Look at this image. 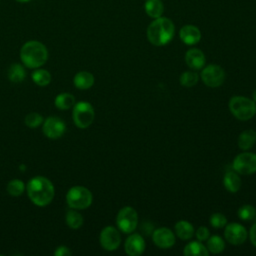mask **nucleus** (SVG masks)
<instances>
[{
    "label": "nucleus",
    "instance_id": "f257e3e1",
    "mask_svg": "<svg viewBox=\"0 0 256 256\" xmlns=\"http://www.w3.org/2000/svg\"><path fill=\"white\" fill-rule=\"evenodd\" d=\"M26 190L31 202L40 207L50 204L55 196L53 183L44 176H36L30 179Z\"/></svg>",
    "mask_w": 256,
    "mask_h": 256
},
{
    "label": "nucleus",
    "instance_id": "f03ea898",
    "mask_svg": "<svg viewBox=\"0 0 256 256\" xmlns=\"http://www.w3.org/2000/svg\"><path fill=\"white\" fill-rule=\"evenodd\" d=\"M174 33L175 25L173 21L163 16L154 19L146 30L147 39L154 46H164L168 44L173 39Z\"/></svg>",
    "mask_w": 256,
    "mask_h": 256
},
{
    "label": "nucleus",
    "instance_id": "7ed1b4c3",
    "mask_svg": "<svg viewBox=\"0 0 256 256\" xmlns=\"http://www.w3.org/2000/svg\"><path fill=\"white\" fill-rule=\"evenodd\" d=\"M46 46L37 40H30L23 44L20 50V59L24 66L31 69L40 68L48 60Z\"/></svg>",
    "mask_w": 256,
    "mask_h": 256
},
{
    "label": "nucleus",
    "instance_id": "20e7f679",
    "mask_svg": "<svg viewBox=\"0 0 256 256\" xmlns=\"http://www.w3.org/2000/svg\"><path fill=\"white\" fill-rule=\"evenodd\" d=\"M229 109L234 117L246 121L256 114V103L244 96H233L229 101Z\"/></svg>",
    "mask_w": 256,
    "mask_h": 256
},
{
    "label": "nucleus",
    "instance_id": "39448f33",
    "mask_svg": "<svg viewBox=\"0 0 256 256\" xmlns=\"http://www.w3.org/2000/svg\"><path fill=\"white\" fill-rule=\"evenodd\" d=\"M93 201L91 191L84 186H73L66 194V202L72 209L83 210L88 208Z\"/></svg>",
    "mask_w": 256,
    "mask_h": 256
},
{
    "label": "nucleus",
    "instance_id": "423d86ee",
    "mask_svg": "<svg viewBox=\"0 0 256 256\" xmlns=\"http://www.w3.org/2000/svg\"><path fill=\"white\" fill-rule=\"evenodd\" d=\"M72 118L75 125L80 129L89 127L95 117L93 106L87 101H79L72 107Z\"/></svg>",
    "mask_w": 256,
    "mask_h": 256
},
{
    "label": "nucleus",
    "instance_id": "0eeeda50",
    "mask_svg": "<svg viewBox=\"0 0 256 256\" xmlns=\"http://www.w3.org/2000/svg\"><path fill=\"white\" fill-rule=\"evenodd\" d=\"M116 224L121 232L125 234L132 233L138 225V214L136 210L131 206L121 208L116 216Z\"/></svg>",
    "mask_w": 256,
    "mask_h": 256
},
{
    "label": "nucleus",
    "instance_id": "6e6552de",
    "mask_svg": "<svg viewBox=\"0 0 256 256\" xmlns=\"http://www.w3.org/2000/svg\"><path fill=\"white\" fill-rule=\"evenodd\" d=\"M225 76L224 69L216 64H209L205 66L200 75L202 82L211 88H216L222 85L225 80Z\"/></svg>",
    "mask_w": 256,
    "mask_h": 256
},
{
    "label": "nucleus",
    "instance_id": "1a4fd4ad",
    "mask_svg": "<svg viewBox=\"0 0 256 256\" xmlns=\"http://www.w3.org/2000/svg\"><path fill=\"white\" fill-rule=\"evenodd\" d=\"M232 167L235 172L242 175H250L256 172V154L243 152L238 154L234 160Z\"/></svg>",
    "mask_w": 256,
    "mask_h": 256
},
{
    "label": "nucleus",
    "instance_id": "9d476101",
    "mask_svg": "<svg viewBox=\"0 0 256 256\" xmlns=\"http://www.w3.org/2000/svg\"><path fill=\"white\" fill-rule=\"evenodd\" d=\"M99 241L103 249L107 251H114L118 249L121 244V235L115 227L106 226L100 232Z\"/></svg>",
    "mask_w": 256,
    "mask_h": 256
},
{
    "label": "nucleus",
    "instance_id": "9b49d317",
    "mask_svg": "<svg viewBox=\"0 0 256 256\" xmlns=\"http://www.w3.org/2000/svg\"><path fill=\"white\" fill-rule=\"evenodd\" d=\"M43 133L47 138L58 139L66 131L65 122L56 116H50L43 121Z\"/></svg>",
    "mask_w": 256,
    "mask_h": 256
},
{
    "label": "nucleus",
    "instance_id": "f8f14e48",
    "mask_svg": "<svg viewBox=\"0 0 256 256\" xmlns=\"http://www.w3.org/2000/svg\"><path fill=\"white\" fill-rule=\"evenodd\" d=\"M224 236L230 244L240 245L246 241L248 232L243 225L232 222L225 225Z\"/></svg>",
    "mask_w": 256,
    "mask_h": 256
},
{
    "label": "nucleus",
    "instance_id": "ddd939ff",
    "mask_svg": "<svg viewBox=\"0 0 256 256\" xmlns=\"http://www.w3.org/2000/svg\"><path fill=\"white\" fill-rule=\"evenodd\" d=\"M153 243L161 249H169L175 244V235L171 229L167 227H160L152 233Z\"/></svg>",
    "mask_w": 256,
    "mask_h": 256
},
{
    "label": "nucleus",
    "instance_id": "4468645a",
    "mask_svg": "<svg viewBox=\"0 0 256 256\" xmlns=\"http://www.w3.org/2000/svg\"><path fill=\"white\" fill-rule=\"evenodd\" d=\"M146 247L144 238L138 233H132L125 241L124 248L125 252L129 256H139L141 255Z\"/></svg>",
    "mask_w": 256,
    "mask_h": 256
},
{
    "label": "nucleus",
    "instance_id": "2eb2a0df",
    "mask_svg": "<svg viewBox=\"0 0 256 256\" xmlns=\"http://www.w3.org/2000/svg\"><path fill=\"white\" fill-rule=\"evenodd\" d=\"M179 37L184 44L192 46L197 44L201 40V31L197 26L187 24L180 29Z\"/></svg>",
    "mask_w": 256,
    "mask_h": 256
},
{
    "label": "nucleus",
    "instance_id": "dca6fc26",
    "mask_svg": "<svg viewBox=\"0 0 256 256\" xmlns=\"http://www.w3.org/2000/svg\"><path fill=\"white\" fill-rule=\"evenodd\" d=\"M185 62L192 70H199L204 67L206 58L204 53L198 48H191L185 53Z\"/></svg>",
    "mask_w": 256,
    "mask_h": 256
},
{
    "label": "nucleus",
    "instance_id": "f3484780",
    "mask_svg": "<svg viewBox=\"0 0 256 256\" xmlns=\"http://www.w3.org/2000/svg\"><path fill=\"white\" fill-rule=\"evenodd\" d=\"M73 83L76 88L80 90H87L93 86L94 76L88 71H79L74 76Z\"/></svg>",
    "mask_w": 256,
    "mask_h": 256
},
{
    "label": "nucleus",
    "instance_id": "a211bd4d",
    "mask_svg": "<svg viewBox=\"0 0 256 256\" xmlns=\"http://www.w3.org/2000/svg\"><path fill=\"white\" fill-rule=\"evenodd\" d=\"M144 10L150 18L156 19L163 15L164 4L162 0H145Z\"/></svg>",
    "mask_w": 256,
    "mask_h": 256
},
{
    "label": "nucleus",
    "instance_id": "6ab92c4d",
    "mask_svg": "<svg viewBox=\"0 0 256 256\" xmlns=\"http://www.w3.org/2000/svg\"><path fill=\"white\" fill-rule=\"evenodd\" d=\"M183 254L185 256H208L209 251L201 241H191L185 245Z\"/></svg>",
    "mask_w": 256,
    "mask_h": 256
},
{
    "label": "nucleus",
    "instance_id": "aec40b11",
    "mask_svg": "<svg viewBox=\"0 0 256 256\" xmlns=\"http://www.w3.org/2000/svg\"><path fill=\"white\" fill-rule=\"evenodd\" d=\"M175 233L180 239L189 240L193 237L195 230L190 222L186 220H180L175 224Z\"/></svg>",
    "mask_w": 256,
    "mask_h": 256
},
{
    "label": "nucleus",
    "instance_id": "412c9836",
    "mask_svg": "<svg viewBox=\"0 0 256 256\" xmlns=\"http://www.w3.org/2000/svg\"><path fill=\"white\" fill-rule=\"evenodd\" d=\"M223 184L226 188L231 193H236L241 187V178L238 176L237 172L235 171H229L224 175L223 178Z\"/></svg>",
    "mask_w": 256,
    "mask_h": 256
},
{
    "label": "nucleus",
    "instance_id": "4be33fe9",
    "mask_svg": "<svg viewBox=\"0 0 256 256\" xmlns=\"http://www.w3.org/2000/svg\"><path fill=\"white\" fill-rule=\"evenodd\" d=\"M256 142V131L252 129L244 130L238 137V146L242 150H248L253 147Z\"/></svg>",
    "mask_w": 256,
    "mask_h": 256
},
{
    "label": "nucleus",
    "instance_id": "5701e85b",
    "mask_svg": "<svg viewBox=\"0 0 256 256\" xmlns=\"http://www.w3.org/2000/svg\"><path fill=\"white\" fill-rule=\"evenodd\" d=\"M76 103L75 97L68 92H63L58 94L54 99V105L60 110H68L74 106Z\"/></svg>",
    "mask_w": 256,
    "mask_h": 256
},
{
    "label": "nucleus",
    "instance_id": "b1692460",
    "mask_svg": "<svg viewBox=\"0 0 256 256\" xmlns=\"http://www.w3.org/2000/svg\"><path fill=\"white\" fill-rule=\"evenodd\" d=\"M8 78L11 82L20 83L26 77V71L24 66L19 63H13L8 69Z\"/></svg>",
    "mask_w": 256,
    "mask_h": 256
},
{
    "label": "nucleus",
    "instance_id": "393cba45",
    "mask_svg": "<svg viewBox=\"0 0 256 256\" xmlns=\"http://www.w3.org/2000/svg\"><path fill=\"white\" fill-rule=\"evenodd\" d=\"M33 82L41 87L47 86L51 82V74L49 71L41 68H36L31 74Z\"/></svg>",
    "mask_w": 256,
    "mask_h": 256
},
{
    "label": "nucleus",
    "instance_id": "a878e982",
    "mask_svg": "<svg viewBox=\"0 0 256 256\" xmlns=\"http://www.w3.org/2000/svg\"><path fill=\"white\" fill-rule=\"evenodd\" d=\"M65 220L67 225L71 228V229H78L83 225L84 219L83 216L76 211V209H72L67 211L66 216H65Z\"/></svg>",
    "mask_w": 256,
    "mask_h": 256
},
{
    "label": "nucleus",
    "instance_id": "bb28decb",
    "mask_svg": "<svg viewBox=\"0 0 256 256\" xmlns=\"http://www.w3.org/2000/svg\"><path fill=\"white\" fill-rule=\"evenodd\" d=\"M206 241H207L206 247H207L209 253L218 254V253H221L225 249V242L218 235L209 236V238Z\"/></svg>",
    "mask_w": 256,
    "mask_h": 256
},
{
    "label": "nucleus",
    "instance_id": "cd10ccee",
    "mask_svg": "<svg viewBox=\"0 0 256 256\" xmlns=\"http://www.w3.org/2000/svg\"><path fill=\"white\" fill-rule=\"evenodd\" d=\"M198 79H199V76L196 72H194V71H185L180 75L179 82L182 86L190 88V87H193L194 85L197 84Z\"/></svg>",
    "mask_w": 256,
    "mask_h": 256
},
{
    "label": "nucleus",
    "instance_id": "c85d7f7f",
    "mask_svg": "<svg viewBox=\"0 0 256 256\" xmlns=\"http://www.w3.org/2000/svg\"><path fill=\"white\" fill-rule=\"evenodd\" d=\"M25 190V185L24 182L20 179H13L8 182L7 184V192L11 196L17 197L23 194Z\"/></svg>",
    "mask_w": 256,
    "mask_h": 256
},
{
    "label": "nucleus",
    "instance_id": "c756f323",
    "mask_svg": "<svg viewBox=\"0 0 256 256\" xmlns=\"http://www.w3.org/2000/svg\"><path fill=\"white\" fill-rule=\"evenodd\" d=\"M238 217L241 220L244 221H250L252 219L255 218L256 216V210L252 205L246 204V205H242L239 209H238Z\"/></svg>",
    "mask_w": 256,
    "mask_h": 256
},
{
    "label": "nucleus",
    "instance_id": "7c9ffc66",
    "mask_svg": "<svg viewBox=\"0 0 256 256\" xmlns=\"http://www.w3.org/2000/svg\"><path fill=\"white\" fill-rule=\"evenodd\" d=\"M43 116L37 112H30L25 116L24 122L29 128H37L43 123Z\"/></svg>",
    "mask_w": 256,
    "mask_h": 256
},
{
    "label": "nucleus",
    "instance_id": "2f4dec72",
    "mask_svg": "<svg viewBox=\"0 0 256 256\" xmlns=\"http://www.w3.org/2000/svg\"><path fill=\"white\" fill-rule=\"evenodd\" d=\"M210 225L216 229L223 228L227 224V218L222 213H213L209 218Z\"/></svg>",
    "mask_w": 256,
    "mask_h": 256
},
{
    "label": "nucleus",
    "instance_id": "473e14b6",
    "mask_svg": "<svg viewBox=\"0 0 256 256\" xmlns=\"http://www.w3.org/2000/svg\"><path fill=\"white\" fill-rule=\"evenodd\" d=\"M195 235H196V238H197L198 241L203 242V241H206V240L209 238L210 232H209V230H208L207 227H205V226H200V227L196 230Z\"/></svg>",
    "mask_w": 256,
    "mask_h": 256
},
{
    "label": "nucleus",
    "instance_id": "72a5a7b5",
    "mask_svg": "<svg viewBox=\"0 0 256 256\" xmlns=\"http://www.w3.org/2000/svg\"><path fill=\"white\" fill-rule=\"evenodd\" d=\"M70 254H71V251L69 250V248L67 246H64V245L57 247L54 251L55 256H68Z\"/></svg>",
    "mask_w": 256,
    "mask_h": 256
},
{
    "label": "nucleus",
    "instance_id": "f704fd0d",
    "mask_svg": "<svg viewBox=\"0 0 256 256\" xmlns=\"http://www.w3.org/2000/svg\"><path fill=\"white\" fill-rule=\"evenodd\" d=\"M249 238L251 243L256 247V223H254L249 230Z\"/></svg>",
    "mask_w": 256,
    "mask_h": 256
},
{
    "label": "nucleus",
    "instance_id": "c9c22d12",
    "mask_svg": "<svg viewBox=\"0 0 256 256\" xmlns=\"http://www.w3.org/2000/svg\"><path fill=\"white\" fill-rule=\"evenodd\" d=\"M252 98H253V101L256 103V89L252 93Z\"/></svg>",
    "mask_w": 256,
    "mask_h": 256
},
{
    "label": "nucleus",
    "instance_id": "e433bc0d",
    "mask_svg": "<svg viewBox=\"0 0 256 256\" xmlns=\"http://www.w3.org/2000/svg\"><path fill=\"white\" fill-rule=\"evenodd\" d=\"M16 2H19V3H26V2H29L31 0H15Z\"/></svg>",
    "mask_w": 256,
    "mask_h": 256
}]
</instances>
